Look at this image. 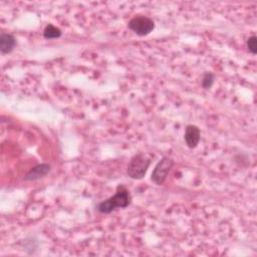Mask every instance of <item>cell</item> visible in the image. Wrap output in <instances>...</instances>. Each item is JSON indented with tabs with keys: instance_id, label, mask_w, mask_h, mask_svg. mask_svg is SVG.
Listing matches in <instances>:
<instances>
[{
	"instance_id": "6da1fadb",
	"label": "cell",
	"mask_w": 257,
	"mask_h": 257,
	"mask_svg": "<svg viewBox=\"0 0 257 257\" xmlns=\"http://www.w3.org/2000/svg\"><path fill=\"white\" fill-rule=\"evenodd\" d=\"M131 201L132 197L128 190L124 185H119L116 194L99 203L96 208L102 214H110L117 208H127L131 204Z\"/></svg>"
},
{
	"instance_id": "7a4b0ae2",
	"label": "cell",
	"mask_w": 257,
	"mask_h": 257,
	"mask_svg": "<svg viewBox=\"0 0 257 257\" xmlns=\"http://www.w3.org/2000/svg\"><path fill=\"white\" fill-rule=\"evenodd\" d=\"M151 165V159L143 154H136L130 161L127 168V174L128 177L134 180H141L145 177L148 172V169Z\"/></svg>"
},
{
	"instance_id": "3957f363",
	"label": "cell",
	"mask_w": 257,
	"mask_h": 257,
	"mask_svg": "<svg viewBox=\"0 0 257 257\" xmlns=\"http://www.w3.org/2000/svg\"><path fill=\"white\" fill-rule=\"evenodd\" d=\"M128 27L139 36H146L154 30L155 22L148 16L136 15L128 21Z\"/></svg>"
},
{
	"instance_id": "277c9868",
	"label": "cell",
	"mask_w": 257,
	"mask_h": 257,
	"mask_svg": "<svg viewBox=\"0 0 257 257\" xmlns=\"http://www.w3.org/2000/svg\"><path fill=\"white\" fill-rule=\"evenodd\" d=\"M174 165L173 159L169 157L162 158L153 170L151 179L156 185H163Z\"/></svg>"
},
{
	"instance_id": "5b68a950",
	"label": "cell",
	"mask_w": 257,
	"mask_h": 257,
	"mask_svg": "<svg viewBox=\"0 0 257 257\" xmlns=\"http://www.w3.org/2000/svg\"><path fill=\"white\" fill-rule=\"evenodd\" d=\"M184 139L186 145L190 149H194L198 146L201 139V131L200 128L195 125H188L185 128Z\"/></svg>"
},
{
	"instance_id": "8992f818",
	"label": "cell",
	"mask_w": 257,
	"mask_h": 257,
	"mask_svg": "<svg viewBox=\"0 0 257 257\" xmlns=\"http://www.w3.org/2000/svg\"><path fill=\"white\" fill-rule=\"evenodd\" d=\"M50 165L48 164H39L35 167H33L25 176L24 180L25 181H36L44 176H46L50 172Z\"/></svg>"
},
{
	"instance_id": "52a82bcc",
	"label": "cell",
	"mask_w": 257,
	"mask_h": 257,
	"mask_svg": "<svg viewBox=\"0 0 257 257\" xmlns=\"http://www.w3.org/2000/svg\"><path fill=\"white\" fill-rule=\"evenodd\" d=\"M16 45V39L12 34L2 33L0 35V51L2 54L10 53Z\"/></svg>"
},
{
	"instance_id": "ba28073f",
	"label": "cell",
	"mask_w": 257,
	"mask_h": 257,
	"mask_svg": "<svg viewBox=\"0 0 257 257\" xmlns=\"http://www.w3.org/2000/svg\"><path fill=\"white\" fill-rule=\"evenodd\" d=\"M61 30L53 24H48L43 30V37L45 39H56L61 36Z\"/></svg>"
},
{
	"instance_id": "9c48e42d",
	"label": "cell",
	"mask_w": 257,
	"mask_h": 257,
	"mask_svg": "<svg viewBox=\"0 0 257 257\" xmlns=\"http://www.w3.org/2000/svg\"><path fill=\"white\" fill-rule=\"evenodd\" d=\"M215 77L212 73H205L202 78V87L205 90H209L214 84Z\"/></svg>"
},
{
	"instance_id": "30bf717a",
	"label": "cell",
	"mask_w": 257,
	"mask_h": 257,
	"mask_svg": "<svg viewBox=\"0 0 257 257\" xmlns=\"http://www.w3.org/2000/svg\"><path fill=\"white\" fill-rule=\"evenodd\" d=\"M246 45H247V48L249 49V51L252 54L257 53V37L255 35H252L247 39Z\"/></svg>"
}]
</instances>
